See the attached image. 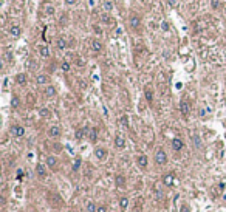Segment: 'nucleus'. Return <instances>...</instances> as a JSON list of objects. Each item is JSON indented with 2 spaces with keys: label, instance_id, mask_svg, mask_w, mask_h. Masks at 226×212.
I'll use <instances>...</instances> for the list:
<instances>
[{
  "label": "nucleus",
  "instance_id": "31",
  "mask_svg": "<svg viewBox=\"0 0 226 212\" xmlns=\"http://www.w3.org/2000/svg\"><path fill=\"white\" fill-rule=\"evenodd\" d=\"M11 105L14 107V109H17V107H19V98H17V96H12V99H11Z\"/></svg>",
  "mask_w": 226,
  "mask_h": 212
},
{
  "label": "nucleus",
  "instance_id": "11",
  "mask_svg": "<svg viewBox=\"0 0 226 212\" xmlns=\"http://www.w3.org/2000/svg\"><path fill=\"white\" fill-rule=\"evenodd\" d=\"M115 146L118 147V149H124V147H125V139L118 135V136L115 138Z\"/></svg>",
  "mask_w": 226,
  "mask_h": 212
},
{
  "label": "nucleus",
  "instance_id": "33",
  "mask_svg": "<svg viewBox=\"0 0 226 212\" xmlns=\"http://www.w3.org/2000/svg\"><path fill=\"white\" fill-rule=\"evenodd\" d=\"M81 163H82V161H81V158H78V160L74 161V164H73V170H79V167H81Z\"/></svg>",
  "mask_w": 226,
  "mask_h": 212
},
{
  "label": "nucleus",
  "instance_id": "41",
  "mask_svg": "<svg viewBox=\"0 0 226 212\" xmlns=\"http://www.w3.org/2000/svg\"><path fill=\"white\" fill-rule=\"evenodd\" d=\"M22 175H23V172H22V170L19 169V172H17V178H19V180H20V178H22Z\"/></svg>",
  "mask_w": 226,
  "mask_h": 212
},
{
  "label": "nucleus",
  "instance_id": "2",
  "mask_svg": "<svg viewBox=\"0 0 226 212\" xmlns=\"http://www.w3.org/2000/svg\"><path fill=\"white\" fill-rule=\"evenodd\" d=\"M11 135L16 136V138H20V136L25 135V129L22 127V125H12L11 127Z\"/></svg>",
  "mask_w": 226,
  "mask_h": 212
},
{
  "label": "nucleus",
  "instance_id": "3",
  "mask_svg": "<svg viewBox=\"0 0 226 212\" xmlns=\"http://www.w3.org/2000/svg\"><path fill=\"white\" fill-rule=\"evenodd\" d=\"M170 146H172V149H174L175 152H180V150H183L184 142H183L180 138H174V139H172V142H170Z\"/></svg>",
  "mask_w": 226,
  "mask_h": 212
},
{
  "label": "nucleus",
  "instance_id": "7",
  "mask_svg": "<svg viewBox=\"0 0 226 212\" xmlns=\"http://www.w3.org/2000/svg\"><path fill=\"white\" fill-rule=\"evenodd\" d=\"M174 180H175L174 173H167V175H164V178H163V183H164L166 186H174Z\"/></svg>",
  "mask_w": 226,
  "mask_h": 212
},
{
  "label": "nucleus",
  "instance_id": "34",
  "mask_svg": "<svg viewBox=\"0 0 226 212\" xmlns=\"http://www.w3.org/2000/svg\"><path fill=\"white\" fill-rule=\"evenodd\" d=\"M70 70V64L68 62H62V71H68Z\"/></svg>",
  "mask_w": 226,
  "mask_h": 212
},
{
  "label": "nucleus",
  "instance_id": "36",
  "mask_svg": "<svg viewBox=\"0 0 226 212\" xmlns=\"http://www.w3.org/2000/svg\"><path fill=\"white\" fill-rule=\"evenodd\" d=\"M161 28H163V31H167V30H169V25H167V22H161Z\"/></svg>",
  "mask_w": 226,
  "mask_h": 212
},
{
  "label": "nucleus",
  "instance_id": "32",
  "mask_svg": "<svg viewBox=\"0 0 226 212\" xmlns=\"http://www.w3.org/2000/svg\"><path fill=\"white\" fill-rule=\"evenodd\" d=\"M87 211L88 212H94V211H98V207L94 206V203H88V204H87Z\"/></svg>",
  "mask_w": 226,
  "mask_h": 212
},
{
  "label": "nucleus",
  "instance_id": "37",
  "mask_svg": "<svg viewBox=\"0 0 226 212\" xmlns=\"http://www.w3.org/2000/svg\"><path fill=\"white\" fill-rule=\"evenodd\" d=\"M93 30H94V33H96V34H102V30L99 28L98 25H94V26H93Z\"/></svg>",
  "mask_w": 226,
  "mask_h": 212
},
{
  "label": "nucleus",
  "instance_id": "9",
  "mask_svg": "<svg viewBox=\"0 0 226 212\" xmlns=\"http://www.w3.org/2000/svg\"><path fill=\"white\" fill-rule=\"evenodd\" d=\"M136 161H138L139 167H143V169H144V167H147V164H149V160H147V156H146V155H139Z\"/></svg>",
  "mask_w": 226,
  "mask_h": 212
},
{
  "label": "nucleus",
  "instance_id": "26",
  "mask_svg": "<svg viewBox=\"0 0 226 212\" xmlns=\"http://www.w3.org/2000/svg\"><path fill=\"white\" fill-rule=\"evenodd\" d=\"M119 124H121V125H124L125 129L129 127V118H127V115L121 116V118H119Z\"/></svg>",
  "mask_w": 226,
  "mask_h": 212
},
{
  "label": "nucleus",
  "instance_id": "14",
  "mask_svg": "<svg viewBox=\"0 0 226 212\" xmlns=\"http://www.w3.org/2000/svg\"><path fill=\"white\" fill-rule=\"evenodd\" d=\"M39 51H40V56L42 57H50V48L42 45V47H39Z\"/></svg>",
  "mask_w": 226,
  "mask_h": 212
},
{
  "label": "nucleus",
  "instance_id": "27",
  "mask_svg": "<svg viewBox=\"0 0 226 212\" xmlns=\"http://www.w3.org/2000/svg\"><path fill=\"white\" fill-rule=\"evenodd\" d=\"M90 139H92L93 142L98 139V129H92V130H90Z\"/></svg>",
  "mask_w": 226,
  "mask_h": 212
},
{
  "label": "nucleus",
  "instance_id": "6",
  "mask_svg": "<svg viewBox=\"0 0 226 212\" xmlns=\"http://www.w3.org/2000/svg\"><path fill=\"white\" fill-rule=\"evenodd\" d=\"M94 156H96L98 160H105V156H107V150H105V149H102V147L94 149Z\"/></svg>",
  "mask_w": 226,
  "mask_h": 212
},
{
  "label": "nucleus",
  "instance_id": "43",
  "mask_svg": "<svg viewBox=\"0 0 226 212\" xmlns=\"http://www.w3.org/2000/svg\"><path fill=\"white\" fill-rule=\"evenodd\" d=\"M11 57H12L11 53H6V61H11Z\"/></svg>",
  "mask_w": 226,
  "mask_h": 212
},
{
  "label": "nucleus",
  "instance_id": "30",
  "mask_svg": "<svg viewBox=\"0 0 226 212\" xmlns=\"http://www.w3.org/2000/svg\"><path fill=\"white\" fill-rule=\"evenodd\" d=\"M39 113H40V116H43V118H48V116H50V110L48 109H40Z\"/></svg>",
  "mask_w": 226,
  "mask_h": 212
},
{
  "label": "nucleus",
  "instance_id": "5",
  "mask_svg": "<svg viewBox=\"0 0 226 212\" xmlns=\"http://www.w3.org/2000/svg\"><path fill=\"white\" fill-rule=\"evenodd\" d=\"M180 110H181V113L184 116H187L189 112H191V104H189L187 101H181L180 102Z\"/></svg>",
  "mask_w": 226,
  "mask_h": 212
},
{
  "label": "nucleus",
  "instance_id": "18",
  "mask_svg": "<svg viewBox=\"0 0 226 212\" xmlns=\"http://www.w3.org/2000/svg\"><path fill=\"white\" fill-rule=\"evenodd\" d=\"M116 186H119V187H123V186H125V178L123 177V175H116Z\"/></svg>",
  "mask_w": 226,
  "mask_h": 212
},
{
  "label": "nucleus",
  "instance_id": "16",
  "mask_svg": "<svg viewBox=\"0 0 226 212\" xmlns=\"http://www.w3.org/2000/svg\"><path fill=\"white\" fill-rule=\"evenodd\" d=\"M191 135H192V139H194V144H195V147L200 149V147H201V139H200V136H198L197 133H194V132H192Z\"/></svg>",
  "mask_w": 226,
  "mask_h": 212
},
{
  "label": "nucleus",
  "instance_id": "23",
  "mask_svg": "<svg viewBox=\"0 0 226 212\" xmlns=\"http://www.w3.org/2000/svg\"><path fill=\"white\" fill-rule=\"evenodd\" d=\"M10 33H11V36H14V37H19V36H20V28L14 25V26H11Z\"/></svg>",
  "mask_w": 226,
  "mask_h": 212
},
{
  "label": "nucleus",
  "instance_id": "35",
  "mask_svg": "<svg viewBox=\"0 0 226 212\" xmlns=\"http://www.w3.org/2000/svg\"><path fill=\"white\" fill-rule=\"evenodd\" d=\"M218 5H220L218 0H211V6L214 8V10H217V8H218Z\"/></svg>",
  "mask_w": 226,
  "mask_h": 212
},
{
  "label": "nucleus",
  "instance_id": "40",
  "mask_svg": "<svg viewBox=\"0 0 226 212\" xmlns=\"http://www.w3.org/2000/svg\"><path fill=\"white\" fill-rule=\"evenodd\" d=\"M189 211H191V209H189V206H183L181 207V212H189Z\"/></svg>",
  "mask_w": 226,
  "mask_h": 212
},
{
  "label": "nucleus",
  "instance_id": "1",
  "mask_svg": "<svg viewBox=\"0 0 226 212\" xmlns=\"http://www.w3.org/2000/svg\"><path fill=\"white\" fill-rule=\"evenodd\" d=\"M155 163L158 166H164L167 163V155H166V152L163 150V149H158L156 153H155Z\"/></svg>",
  "mask_w": 226,
  "mask_h": 212
},
{
  "label": "nucleus",
  "instance_id": "4",
  "mask_svg": "<svg viewBox=\"0 0 226 212\" xmlns=\"http://www.w3.org/2000/svg\"><path fill=\"white\" fill-rule=\"evenodd\" d=\"M99 20H101L102 23H105V25H113V23H115L113 17L108 16V14H107V11H105V12H101V14H99Z\"/></svg>",
  "mask_w": 226,
  "mask_h": 212
},
{
  "label": "nucleus",
  "instance_id": "20",
  "mask_svg": "<svg viewBox=\"0 0 226 212\" xmlns=\"http://www.w3.org/2000/svg\"><path fill=\"white\" fill-rule=\"evenodd\" d=\"M88 132H90V130H87V129H81V130H78V132H76V139H82Z\"/></svg>",
  "mask_w": 226,
  "mask_h": 212
},
{
  "label": "nucleus",
  "instance_id": "38",
  "mask_svg": "<svg viewBox=\"0 0 226 212\" xmlns=\"http://www.w3.org/2000/svg\"><path fill=\"white\" fill-rule=\"evenodd\" d=\"M96 212H107V209H105V206H99Z\"/></svg>",
  "mask_w": 226,
  "mask_h": 212
},
{
  "label": "nucleus",
  "instance_id": "28",
  "mask_svg": "<svg viewBox=\"0 0 226 212\" xmlns=\"http://www.w3.org/2000/svg\"><path fill=\"white\" fill-rule=\"evenodd\" d=\"M113 8H115V5H113V2H105L104 3V10H105L107 12H110Z\"/></svg>",
  "mask_w": 226,
  "mask_h": 212
},
{
  "label": "nucleus",
  "instance_id": "10",
  "mask_svg": "<svg viewBox=\"0 0 226 212\" xmlns=\"http://www.w3.org/2000/svg\"><path fill=\"white\" fill-rule=\"evenodd\" d=\"M48 135H50L51 138H57V136L61 135V129L57 127V125H54V127H51V129L48 130Z\"/></svg>",
  "mask_w": 226,
  "mask_h": 212
},
{
  "label": "nucleus",
  "instance_id": "21",
  "mask_svg": "<svg viewBox=\"0 0 226 212\" xmlns=\"http://www.w3.org/2000/svg\"><path fill=\"white\" fill-rule=\"evenodd\" d=\"M56 45H57V48H59V50H64V48H67V40L59 37V39H57V42H56Z\"/></svg>",
  "mask_w": 226,
  "mask_h": 212
},
{
  "label": "nucleus",
  "instance_id": "8",
  "mask_svg": "<svg viewBox=\"0 0 226 212\" xmlns=\"http://www.w3.org/2000/svg\"><path fill=\"white\" fill-rule=\"evenodd\" d=\"M139 25H141V20H139L138 16H132V17H130V26H132L133 30L139 28Z\"/></svg>",
  "mask_w": 226,
  "mask_h": 212
},
{
  "label": "nucleus",
  "instance_id": "12",
  "mask_svg": "<svg viewBox=\"0 0 226 212\" xmlns=\"http://www.w3.org/2000/svg\"><path fill=\"white\" fill-rule=\"evenodd\" d=\"M36 172H37V175L39 177H45V175H47V170H45V166H42V164H37L36 166Z\"/></svg>",
  "mask_w": 226,
  "mask_h": 212
},
{
  "label": "nucleus",
  "instance_id": "29",
  "mask_svg": "<svg viewBox=\"0 0 226 212\" xmlns=\"http://www.w3.org/2000/svg\"><path fill=\"white\" fill-rule=\"evenodd\" d=\"M45 12H47V14H50V16H53V14H54V6L47 5V6H45Z\"/></svg>",
  "mask_w": 226,
  "mask_h": 212
},
{
  "label": "nucleus",
  "instance_id": "13",
  "mask_svg": "<svg viewBox=\"0 0 226 212\" xmlns=\"http://www.w3.org/2000/svg\"><path fill=\"white\" fill-rule=\"evenodd\" d=\"M48 76H45V74H39L37 78H36V82L40 84V85H43V84H48Z\"/></svg>",
  "mask_w": 226,
  "mask_h": 212
},
{
  "label": "nucleus",
  "instance_id": "17",
  "mask_svg": "<svg viewBox=\"0 0 226 212\" xmlns=\"http://www.w3.org/2000/svg\"><path fill=\"white\" fill-rule=\"evenodd\" d=\"M92 47H93V51L99 53V51L102 50V43L99 42V40H93V42H92Z\"/></svg>",
  "mask_w": 226,
  "mask_h": 212
},
{
  "label": "nucleus",
  "instance_id": "25",
  "mask_svg": "<svg viewBox=\"0 0 226 212\" xmlns=\"http://www.w3.org/2000/svg\"><path fill=\"white\" fill-rule=\"evenodd\" d=\"M144 96H146L147 102H152V101H153V93H152V90L146 88V92H144Z\"/></svg>",
  "mask_w": 226,
  "mask_h": 212
},
{
  "label": "nucleus",
  "instance_id": "19",
  "mask_svg": "<svg viewBox=\"0 0 226 212\" xmlns=\"http://www.w3.org/2000/svg\"><path fill=\"white\" fill-rule=\"evenodd\" d=\"M56 164H57V160L54 156H48L47 158V166H48V167H56Z\"/></svg>",
  "mask_w": 226,
  "mask_h": 212
},
{
  "label": "nucleus",
  "instance_id": "22",
  "mask_svg": "<svg viewBox=\"0 0 226 212\" xmlns=\"http://www.w3.org/2000/svg\"><path fill=\"white\" fill-rule=\"evenodd\" d=\"M45 94H47L48 98L54 96V94H56V88H54L53 85H50V87H47V90H45Z\"/></svg>",
  "mask_w": 226,
  "mask_h": 212
},
{
  "label": "nucleus",
  "instance_id": "39",
  "mask_svg": "<svg viewBox=\"0 0 226 212\" xmlns=\"http://www.w3.org/2000/svg\"><path fill=\"white\" fill-rule=\"evenodd\" d=\"M65 3H67V5H74L76 0H65Z\"/></svg>",
  "mask_w": 226,
  "mask_h": 212
},
{
  "label": "nucleus",
  "instance_id": "24",
  "mask_svg": "<svg viewBox=\"0 0 226 212\" xmlns=\"http://www.w3.org/2000/svg\"><path fill=\"white\" fill-rule=\"evenodd\" d=\"M127 206H129V200H127V198H121V200H119V207H121V209H123V211H125V209H127Z\"/></svg>",
  "mask_w": 226,
  "mask_h": 212
},
{
  "label": "nucleus",
  "instance_id": "15",
  "mask_svg": "<svg viewBox=\"0 0 226 212\" xmlns=\"http://www.w3.org/2000/svg\"><path fill=\"white\" fill-rule=\"evenodd\" d=\"M16 81H17V84H20V85H25L26 84V74L23 73H19L16 76Z\"/></svg>",
  "mask_w": 226,
  "mask_h": 212
},
{
  "label": "nucleus",
  "instance_id": "42",
  "mask_svg": "<svg viewBox=\"0 0 226 212\" xmlns=\"http://www.w3.org/2000/svg\"><path fill=\"white\" fill-rule=\"evenodd\" d=\"M175 3H177V0H169V5L170 6H175Z\"/></svg>",
  "mask_w": 226,
  "mask_h": 212
}]
</instances>
